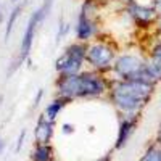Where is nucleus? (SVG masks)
<instances>
[{
    "label": "nucleus",
    "mask_w": 161,
    "mask_h": 161,
    "mask_svg": "<svg viewBox=\"0 0 161 161\" xmlns=\"http://www.w3.org/2000/svg\"><path fill=\"white\" fill-rule=\"evenodd\" d=\"M36 142L37 143H48L52 140L53 136V121H50L48 118L42 116L39 119V123L36 126Z\"/></svg>",
    "instance_id": "nucleus-9"
},
{
    "label": "nucleus",
    "mask_w": 161,
    "mask_h": 161,
    "mask_svg": "<svg viewBox=\"0 0 161 161\" xmlns=\"http://www.w3.org/2000/svg\"><path fill=\"white\" fill-rule=\"evenodd\" d=\"M2 150H3V142L0 140V153H2Z\"/></svg>",
    "instance_id": "nucleus-18"
},
{
    "label": "nucleus",
    "mask_w": 161,
    "mask_h": 161,
    "mask_svg": "<svg viewBox=\"0 0 161 161\" xmlns=\"http://www.w3.org/2000/svg\"><path fill=\"white\" fill-rule=\"evenodd\" d=\"M153 8L156 11V15L161 18V0H155V2H153Z\"/></svg>",
    "instance_id": "nucleus-16"
},
{
    "label": "nucleus",
    "mask_w": 161,
    "mask_h": 161,
    "mask_svg": "<svg viewBox=\"0 0 161 161\" xmlns=\"http://www.w3.org/2000/svg\"><path fill=\"white\" fill-rule=\"evenodd\" d=\"M19 11H21V7H16L15 10L11 11V16L8 19V26H7V32H5V39L8 40L10 34H11V29H13V26H15V21H16V16L19 15Z\"/></svg>",
    "instance_id": "nucleus-14"
},
{
    "label": "nucleus",
    "mask_w": 161,
    "mask_h": 161,
    "mask_svg": "<svg viewBox=\"0 0 161 161\" xmlns=\"http://www.w3.org/2000/svg\"><path fill=\"white\" fill-rule=\"evenodd\" d=\"M86 61L92 66L93 71H98V73L108 71L113 68L116 61V52L110 44L98 40V42H93L87 47Z\"/></svg>",
    "instance_id": "nucleus-4"
},
{
    "label": "nucleus",
    "mask_w": 161,
    "mask_h": 161,
    "mask_svg": "<svg viewBox=\"0 0 161 161\" xmlns=\"http://www.w3.org/2000/svg\"><path fill=\"white\" fill-rule=\"evenodd\" d=\"M145 61L139 55H132V53H126L116 58L113 64V71L118 76V79H136L142 68L145 66Z\"/></svg>",
    "instance_id": "nucleus-7"
},
{
    "label": "nucleus",
    "mask_w": 161,
    "mask_h": 161,
    "mask_svg": "<svg viewBox=\"0 0 161 161\" xmlns=\"http://www.w3.org/2000/svg\"><path fill=\"white\" fill-rule=\"evenodd\" d=\"M140 161H161V145L156 142L145 152Z\"/></svg>",
    "instance_id": "nucleus-13"
},
{
    "label": "nucleus",
    "mask_w": 161,
    "mask_h": 161,
    "mask_svg": "<svg viewBox=\"0 0 161 161\" xmlns=\"http://www.w3.org/2000/svg\"><path fill=\"white\" fill-rule=\"evenodd\" d=\"M53 150L48 143H37L32 152V161H52Z\"/></svg>",
    "instance_id": "nucleus-12"
},
{
    "label": "nucleus",
    "mask_w": 161,
    "mask_h": 161,
    "mask_svg": "<svg viewBox=\"0 0 161 161\" xmlns=\"http://www.w3.org/2000/svg\"><path fill=\"white\" fill-rule=\"evenodd\" d=\"M87 58V45L84 42H74L63 52L57 60V71L60 76H71L82 73V64Z\"/></svg>",
    "instance_id": "nucleus-3"
},
{
    "label": "nucleus",
    "mask_w": 161,
    "mask_h": 161,
    "mask_svg": "<svg viewBox=\"0 0 161 161\" xmlns=\"http://www.w3.org/2000/svg\"><path fill=\"white\" fill-rule=\"evenodd\" d=\"M100 161H111L110 158H103V159H100Z\"/></svg>",
    "instance_id": "nucleus-19"
},
{
    "label": "nucleus",
    "mask_w": 161,
    "mask_h": 161,
    "mask_svg": "<svg viewBox=\"0 0 161 161\" xmlns=\"http://www.w3.org/2000/svg\"><path fill=\"white\" fill-rule=\"evenodd\" d=\"M153 90V84L139 79H118L110 86V98L124 116H139Z\"/></svg>",
    "instance_id": "nucleus-1"
},
{
    "label": "nucleus",
    "mask_w": 161,
    "mask_h": 161,
    "mask_svg": "<svg viewBox=\"0 0 161 161\" xmlns=\"http://www.w3.org/2000/svg\"><path fill=\"white\" fill-rule=\"evenodd\" d=\"M92 7H93L92 0H86V3L80 8V15L77 18V26H76V37L79 42H87L98 31L95 21L90 18V8Z\"/></svg>",
    "instance_id": "nucleus-8"
},
{
    "label": "nucleus",
    "mask_w": 161,
    "mask_h": 161,
    "mask_svg": "<svg viewBox=\"0 0 161 161\" xmlns=\"http://www.w3.org/2000/svg\"><path fill=\"white\" fill-rule=\"evenodd\" d=\"M111 82L102 76L98 71H86L71 76H60L57 80L58 95L73 100V98H87V97H100L106 90H110Z\"/></svg>",
    "instance_id": "nucleus-2"
},
{
    "label": "nucleus",
    "mask_w": 161,
    "mask_h": 161,
    "mask_svg": "<svg viewBox=\"0 0 161 161\" xmlns=\"http://www.w3.org/2000/svg\"><path fill=\"white\" fill-rule=\"evenodd\" d=\"M148 57L156 58V60H161V39H156V40H155V44L150 47Z\"/></svg>",
    "instance_id": "nucleus-15"
},
{
    "label": "nucleus",
    "mask_w": 161,
    "mask_h": 161,
    "mask_svg": "<svg viewBox=\"0 0 161 161\" xmlns=\"http://www.w3.org/2000/svg\"><path fill=\"white\" fill-rule=\"evenodd\" d=\"M69 100H66V98H63V97H60V98H57V100H53L47 108H45V113H44V116L45 118H48L50 121H55L57 119V116L61 113V110L64 108V105L68 103Z\"/></svg>",
    "instance_id": "nucleus-11"
},
{
    "label": "nucleus",
    "mask_w": 161,
    "mask_h": 161,
    "mask_svg": "<svg viewBox=\"0 0 161 161\" xmlns=\"http://www.w3.org/2000/svg\"><path fill=\"white\" fill-rule=\"evenodd\" d=\"M127 13L132 18V21L136 23V26L140 29H150L152 26H156L159 19L153 5H147V3L137 2V0H130L129 2Z\"/></svg>",
    "instance_id": "nucleus-6"
},
{
    "label": "nucleus",
    "mask_w": 161,
    "mask_h": 161,
    "mask_svg": "<svg viewBox=\"0 0 161 161\" xmlns=\"http://www.w3.org/2000/svg\"><path fill=\"white\" fill-rule=\"evenodd\" d=\"M13 2H18V0H13Z\"/></svg>",
    "instance_id": "nucleus-20"
},
{
    "label": "nucleus",
    "mask_w": 161,
    "mask_h": 161,
    "mask_svg": "<svg viewBox=\"0 0 161 161\" xmlns=\"http://www.w3.org/2000/svg\"><path fill=\"white\" fill-rule=\"evenodd\" d=\"M52 3H53V0H45V2L40 5V8H37V10L32 13V16L29 18V23H28V26H26V31H24V36H23V40H21L18 64H21L26 58H28L29 52H31V48H32V40H34L36 31H37V28H39V24L48 16L50 8H52Z\"/></svg>",
    "instance_id": "nucleus-5"
},
{
    "label": "nucleus",
    "mask_w": 161,
    "mask_h": 161,
    "mask_svg": "<svg viewBox=\"0 0 161 161\" xmlns=\"http://www.w3.org/2000/svg\"><path fill=\"white\" fill-rule=\"evenodd\" d=\"M156 142L161 145V123H159V127H158V134H156Z\"/></svg>",
    "instance_id": "nucleus-17"
},
{
    "label": "nucleus",
    "mask_w": 161,
    "mask_h": 161,
    "mask_svg": "<svg viewBox=\"0 0 161 161\" xmlns=\"http://www.w3.org/2000/svg\"><path fill=\"white\" fill-rule=\"evenodd\" d=\"M136 124H137V116H124L123 123H121V126H119L116 148H121V147L126 145L129 136L134 132V129H136Z\"/></svg>",
    "instance_id": "nucleus-10"
}]
</instances>
